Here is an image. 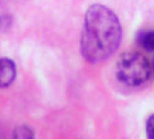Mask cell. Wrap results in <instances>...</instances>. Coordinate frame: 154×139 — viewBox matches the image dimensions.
Segmentation results:
<instances>
[{
  "mask_svg": "<svg viewBox=\"0 0 154 139\" xmlns=\"http://www.w3.org/2000/svg\"><path fill=\"white\" fill-rule=\"evenodd\" d=\"M122 28L117 16L100 4L87 10L80 39V51L89 62L98 63L107 59L118 49Z\"/></svg>",
  "mask_w": 154,
  "mask_h": 139,
  "instance_id": "6da1fadb",
  "label": "cell"
},
{
  "mask_svg": "<svg viewBox=\"0 0 154 139\" xmlns=\"http://www.w3.org/2000/svg\"><path fill=\"white\" fill-rule=\"evenodd\" d=\"M150 74V64L140 53L126 52L120 56L117 61V79L129 87H137L144 84Z\"/></svg>",
  "mask_w": 154,
  "mask_h": 139,
  "instance_id": "7a4b0ae2",
  "label": "cell"
},
{
  "mask_svg": "<svg viewBox=\"0 0 154 139\" xmlns=\"http://www.w3.org/2000/svg\"><path fill=\"white\" fill-rule=\"evenodd\" d=\"M16 78V65L9 59H0V89L7 88Z\"/></svg>",
  "mask_w": 154,
  "mask_h": 139,
  "instance_id": "3957f363",
  "label": "cell"
},
{
  "mask_svg": "<svg viewBox=\"0 0 154 139\" xmlns=\"http://www.w3.org/2000/svg\"><path fill=\"white\" fill-rule=\"evenodd\" d=\"M137 42L147 52H154V30L141 31L137 33Z\"/></svg>",
  "mask_w": 154,
  "mask_h": 139,
  "instance_id": "277c9868",
  "label": "cell"
},
{
  "mask_svg": "<svg viewBox=\"0 0 154 139\" xmlns=\"http://www.w3.org/2000/svg\"><path fill=\"white\" fill-rule=\"evenodd\" d=\"M14 136L16 138H31L33 136V132L30 128H28L27 126H19L16 128L14 132Z\"/></svg>",
  "mask_w": 154,
  "mask_h": 139,
  "instance_id": "5b68a950",
  "label": "cell"
},
{
  "mask_svg": "<svg viewBox=\"0 0 154 139\" xmlns=\"http://www.w3.org/2000/svg\"><path fill=\"white\" fill-rule=\"evenodd\" d=\"M145 130H146L147 137L150 139H154V114L150 116L145 124Z\"/></svg>",
  "mask_w": 154,
  "mask_h": 139,
  "instance_id": "8992f818",
  "label": "cell"
},
{
  "mask_svg": "<svg viewBox=\"0 0 154 139\" xmlns=\"http://www.w3.org/2000/svg\"><path fill=\"white\" fill-rule=\"evenodd\" d=\"M152 68H153V71H154V59H153V61H152Z\"/></svg>",
  "mask_w": 154,
  "mask_h": 139,
  "instance_id": "52a82bcc",
  "label": "cell"
}]
</instances>
